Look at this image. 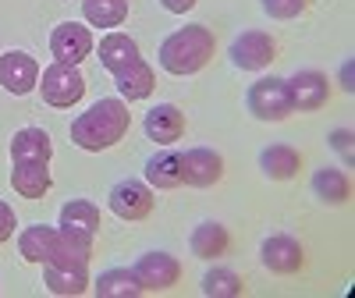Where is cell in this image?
Returning a JSON list of instances; mask_svg holds the SVG:
<instances>
[{"label": "cell", "instance_id": "cell-6", "mask_svg": "<svg viewBox=\"0 0 355 298\" xmlns=\"http://www.w3.org/2000/svg\"><path fill=\"white\" fill-rule=\"evenodd\" d=\"M178 160H182V185L189 189H210L224 177V157L210 146L178 149Z\"/></svg>", "mask_w": 355, "mask_h": 298}, {"label": "cell", "instance_id": "cell-15", "mask_svg": "<svg viewBox=\"0 0 355 298\" xmlns=\"http://www.w3.org/2000/svg\"><path fill=\"white\" fill-rule=\"evenodd\" d=\"M11 189H15L21 199H43V195L53 189L50 164H46V160H21V164H15V170H11Z\"/></svg>", "mask_w": 355, "mask_h": 298}, {"label": "cell", "instance_id": "cell-8", "mask_svg": "<svg viewBox=\"0 0 355 298\" xmlns=\"http://www.w3.org/2000/svg\"><path fill=\"white\" fill-rule=\"evenodd\" d=\"M93 33H89L85 25H78V21H61L50 33V53H53V61L57 64H71V68H78L89 53H93Z\"/></svg>", "mask_w": 355, "mask_h": 298}, {"label": "cell", "instance_id": "cell-19", "mask_svg": "<svg viewBox=\"0 0 355 298\" xmlns=\"http://www.w3.org/2000/svg\"><path fill=\"white\" fill-rule=\"evenodd\" d=\"M114 82H117V93H121V100H146V96H153V89H157V75H153V68L142 61H132L128 68H121L114 75Z\"/></svg>", "mask_w": 355, "mask_h": 298}, {"label": "cell", "instance_id": "cell-11", "mask_svg": "<svg viewBox=\"0 0 355 298\" xmlns=\"http://www.w3.org/2000/svg\"><path fill=\"white\" fill-rule=\"evenodd\" d=\"M0 85H4L11 96H28L40 85V64H36V57L25 53V50L0 53Z\"/></svg>", "mask_w": 355, "mask_h": 298}, {"label": "cell", "instance_id": "cell-10", "mask_svg": "<svg viewBox=\"0 0 355 298\" xmlns=\"http://www.w3.org/2000/svg\"><path fill=\"white\" fill-rule=\"evenodd\" d=\"M132 270H135L142 291H171L178 281H182V263H178L171 252H142Z\"/></svg>", "mask_w": 355, "mask_h": 298}, {"label": "cell", "instance_id": "cell-16", "mask_svg": "<svg viewBox=\"0 0 355 298\" xmlns=\"http://www.w3.org/2000/svg\"><path fill=\"white\" fill-rule=\"evenodd\" d=\"M43 284L50 295H61V298H75L85 295L93 277H89V266H53L43 263Z\"/></svg>", "mask_w": 355, "mask_h": 298}, {"label": "cell", "instance_id": "cell-29", "mask_svg": "<svg viewBox=\"0 0 355 298\" xmlns=\"http://www.w3.org/2000/svg\"><path fill=\"white\" fill-rule=\"evenodd\" d=\"M266 18H274V21H291V18H299L309 11V0H259Z\"/></svg>", "mask_w": 355, "mask_h": 298}, {"label": "cell", "instance_id": "cell-17", "mask_svg": "<svg viewBox=\"0 0 355 298\" xmlns=\"http://www.w3.org/2000/svg\"><path fill=\"white\" fill-rule=\"evenodd\" d=\"M259 170L270 177V182H291V177L302 170V153L288 142H274L259 153Z\"/></svg>", "mask_w": 355, "mask_h": 298}, {"label": "cell", "instance_id": "cell-23", "mask_svg": "<svg viewBox=\"0 0 355 298\" xmlns=\"http://www.w3.org/2000/svg\"><path fill=\"white\" fill-rule=\"evenodd\" d=\"M313 195L327 206H345L352 199V177L338 167H320L313 174Z\"/></svg>", "mask_w": 355, "mask_h": 298}, {"label": "cell", "instance_id": "cell-1", "mask_svg": "<svg viewBox=\"0 0 355 298\" xmlns=\"http://www.w3.org/2000/svg\"><path fill=\"white\" fill-rule=\"evenodd\" d=\"M128 125H132V114L125 100H96L71 121V142L85 153H103V149L125 139Z\"/></svg>", "mask_w": 355, "mask_h": 298}, {"label": "cell", "instance_id": "cell-22", "mask_svg": "<svg viewBox=\"0 0 355 298\" xmlns=\"http://www.w3.org/2000/svg\"><path fill=\"white\" fill-rule=\"evenodd\" d=\"M11 160H53V139L43 128H21L11 135Z\"/></svg>", "mask_w": 355, "mask_h": 298}, {"label": "cell", "instance_id": "cell-7", "mask_svg": "<svg viewBox=\"0 0 355 298\" xmlns=\"http://www.w3.org/2000/svg\"><path fill=\"white\" fill-rule=\"evenodd\" d=\"M259 259L270 274L295 277V274H302V266H306V249L295 234H270V238H263V245H259Z\"/></svg>", "mask_w": 355, "mask_h": 298}, {"label": "cell", "instance_id": "cell-27", "mask_svg": "<svg viewBox=\"0 0 355 298\" xmlns=\"http://www.w3.org/2000/svg\"><path fill=\"white\" fill-rule=\"evenodd\" d=\"M82 15L93 28H117L128 18V0H82Z\"/></svg>", "mask_w": 355, "mask_h": 298}, {"label": "cell", "instance_id": "cell-21", "mask_svg": "<svg viewBox=\"0 0 355 298\" xmlns=\"http://www.w3.org/2000/svg\"><path fill=\"white\" fill-rule=\"evenodd\" d=\"M89 291H96L100 298H139L142 295V284L135 277L132 266H114V270H103Z\"/></svg>", "mask_w": 355, "mask_h": 298}, {"label": "cell", "instance_id": "cell-18", "mask_svg": "<svg viewBox=\"0 0 355 298\" xmlns=\"http://www.w3.org/2000/svg\"><path fill=\"white\" fill-rule=\"evenodd\" d=\"M146 185L150 189H182V160H178V149L160 146L157 153L146 160Z\"/></svg>", "mask_w": 355, "mask_h": 298}, {"label": "cell", "instance_id": "cell-12", "mask_svg": "<svg viewBox=\"0 0 355 298\" xmlns=\"http://www.w3.org/2000/svg\"><path fill=\"white\" fill-rule=\"evenodd\" d=\"M288 82V93H291V107L295 110H320L323 103L331 100V78L316 71V68H302V71H295Z\"/></svg>", "mask_w": 355, "mask_h": 298}, {"label": "cell", "instance_id": "cell-5", "mask_svg": "<svg viewBox=\"0 0 355 298\" xmlns=\"http://www.w3.org/2000/svg\"><path fill=\"white\" fill-rule=\"evenodd\" d=\"M40 96L46 107H75L85 96V78L78 68L71 64H50L46 71H40Z\"/></svg>", "mask_w": 355, "mask_h": 298}, {"label": "cell", "instance_id": "cell-24", "mask_svg": "<svg viewBox=\"0 0 355 298\" xmlns=\"http://www.w3.org/2000/svg\"><path fill=\"white\" fill-rule=\"evenodd\" d=\"M57 227H68V231H78V234L96 238V231H100V206L89 202V199H71V202L61 206Z\"/></svg>", "mask_w": 355, "mask_h": 298}, {"label": "cell", "instance_id": "cell-28", "mask_svg": "<svg viewBox=\"0 0 355 298\" xmlns=\"http://www.w3.org/2000/svg\"><path fill=\"white\" fill-rule=\"evenodd\" d=\"M245 291V281L231 266H210L202 274V295L206 298H239Z\"/></svg>", "mask_w": 355, "mask_h": 298}, {"label": "cell", "instance_id": "cell-14", "mask_svg": "<svg viewBox=\"0 0 355 298\" xmlns=\"http://www.w3.org/2000/svg\"><path fill=\"white\" fill-rule=\"evenodd\" d=\"M93 259V238L68 231V227H57L53 231V249H50V263L53 266H89Z\"/></svg>", "mask_w": 355, "mask_h": 298}, {"label": "cell", "instance_id": "cell-4", "mask_svg": "<svg viewBox=\"0 0 355 298\" xmlns=\"http://www.w3.org/2000/svg\"><path fill=\"white\" fill-rule=\"evenodd\" d=\"M227 57L239 71H266L277 61V40L263 33V28H245V33L231 40Z\"/></svg>", "mask_w": 355, "mask_h": 298}, {"label": "cell", "instance_id": "cell-26", "mask_svg": "<svg viewBox=\"0 0 355 298\" xmlns=\"http://www.w3.org/2000/svg\"><path fill=\"white\" fill-rule=\"evenodd\" d=\"M53 231L50 224H33V227H25L21 238H18V252L25 263H50V249H53Z\"/></svg>", "mask_w": 355, "mask_h": 298}, {"label": "cell", "instance_id": "cell-20", "mask_svg": "<svg viewBox=\"0 0 355 298\" xmlns=\"http://www.w3.org/2000/svg\"><path fill=\"white\" fill-rule=\"evenodd\" d=\"M100 64L110 71V75H117L121 68H128L132 61H139V43L132 40V36H125V33H107L103 40H100Z\"/></svg>", "mask_w": 355, "mask_h": 298}, {"label": "cell", "instance_id": "cell-25", "mask_svg": "<svg viewBox=\"0 0 355 298\" xmlns=\"http://www.w3.org/2000/svg\"><path fill=\"white\" fill-rule=\"evenodd\" d=\"M189 245H192V256L199 259H217L227 252L231 238H227V227L217 224V220H202L192 234H189Z\"/></svg>", "mask_w": 355, "mask_h": 298}, {"label": "cell", "instance_id": "cell-2", "mask_svg": "<svg viewBox=\"0 0 355 298\" xmlns=\"http://www.w3.org/2000/svg\"><path fill=\"white\" fill-rule=\"evenodd\" d=\"M217 53V40L206 25H182L160 43V64L167 75H199Z\"/></svg>", "mask_w": 355, "mask_h": 298}, {"label": "cell", "instance_id": "cell-3", "mask_svg": "<svg viewBox=\"0 0 355 298\" xmlns=\"http://www.w3.org/2000/svg\"><path fill=\"white\" fill-rule=\"evenodd\" d=\"M245 103H249V114L259 117V121H288L295 114L288 82L277 75H263L259 82H252L245 93Z\"/></svg>", "mask_w": 355, "mask_h": 298}, {"label": "cell", "instance_id": "cell-31", "mask_svg": "<svg viewBox=\"0 0 355 298\" xmlns=\"http://www.w3.org/2000/svg\"><path fill=\"white\" fill-rule=\"evenodd\" d=\"M331 149H338V153L345 157V160H352V132L348 128H341V132H331Z\"/></svg>", "mask_w": 355, "mask_h": 298}, {"label": "cell", "instance_id": "cell-32", "mask_svg": "<svg viewBox=\"0 0 355 298\" xmlns=\"http://www.w3.org/2000/svg\"><path fill=\"white\" fill-rule=\"evenodd\" d=\"M160 4H164V11H171V15H189L199 0H160Z\"/></svg>", "mask_w": 355, "mask_h": 298}, {"label": "cell", "instance_id": "cell-9", "mask_svg": "<svg viewBox=\"0 0 355 298\" xmlns=\"http://www.w3.org/2000/svg\"><path fill=\"white\" fill-rule=\"evenodd\" d=\"M110 213L121 220H146L153 213V189L139 182V177H125L110 189Z\"/></svg>", "mask_w": 355, "mask_h": 298}, {"label": "cell", "instance_id": "cell-13", "mask_svg": "<svg viewBox=\"0 0 355 298\" xmlns=\"http://www.w3.org/2000/svg\"><path fill=\"white\" fill-rule=\"evenodd\" d=\"M142 132H146V139L157 142V146H174L178 139L185 135V114H182V107H174V103L150 107V114L142 117Z\"/></svg>", "mask_w": 355, "mask_h": 298}, {"label": "cell", "instance_id": "cell-30", "mask_svg": "<svg viewBox=\"0 0 355 298\" xmlns=\"http://www.w3.org/2000/svg\"><path fill=\"white\" fill-rule=\"evenodd\" d=\"M15 227H18V220H15V210L0 199V245L4 242H11V234H15Z\"/></svg>", "mask_w": 355, "mask_h": 298}]
</instances>
